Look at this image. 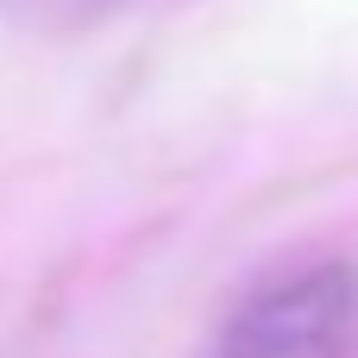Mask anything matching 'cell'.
<instances>
[{
	"label": "cell",
	"instance_id": "6da1fadb",
	"mask_svg": "<svg viewBox=\"0 0 358 358\" xmlns=\"http://www.w3.org/2000/svg\"><path fill=\"white\" fill-rule=\"evenodd\" d=\"M201 358H358V271L327 258L258 283Z\"/></svg>",
	"mask_w": 358,
	"mask_h": 358
}]
</instances>
